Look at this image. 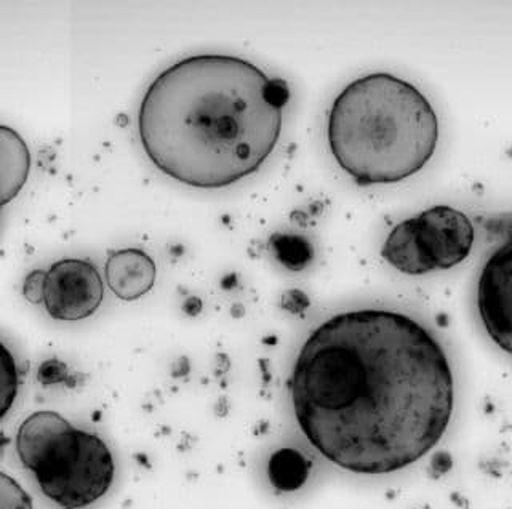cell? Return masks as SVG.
Listing matches in <instances>:
<instances>
[{
	"instance_id": "obj_1",
	"label": "cell",
	"mask_w": 512,
	"mask_h": 509,
	"mask_svg": "<svg viewBox=\"0 0 512 509\" xmlns=\"http://www.w3.org/2000/svg\"><path fill=\"white\" fill-rule=\"evenodd\" d=\"M301 433L354 474L397 473L447 433L455 378L424 325L388 309L335 314L306 338L290 377Z\"/></svg>"
},
{
	"instance_id": "obj_2",
	"label": "cell",
	"mask_w": 512,
	"mask_h": 509,
	"mask_svg": "<svg viewBox=\"0 0 512 509\" xmlns=\"http://www.w3.org/2000/svg\"><path fill=\"white\" fill-rule=\"evenodd\" d=\"M290 90L244 58L205 53L164 69L144 92L138 135L172 180L220 189L258 172L279 143Z\"/></svg>"
},
{
	"instance_id": "obj_3",
	"label": "cell",
	"mask_w": 512,
	"mask_h": 509,
	"mask_svg": "<svg viewBox=\"0 0 512 509\" xmlns=\"http://www.w3.org/2000/svg\"><path fill=\"white\" fill-rule=\"evenodd\" d=\"M327 138L336 164L357 185H389L431 161L439 119L415 85L388 73L367 74L333 100Z\"/></svg>"
},
{
	"instance_id": "obj_4",
	"label": "cell",
	"mask_w": 512,
	"mask_h": 509,
	"mask_svg": "<svg viewBox=\"0 0 512 509\" xmlns=\"http://www.w3.org/2000/svg\"><path fill=\"white\" fill-rule=\"evenodd\" d=\"M15 444L18 458L40 492L64 509L93 505L109 492L116 477L108 444L60 413H31L21 423Z\"/></svg>"
},
{
	"instance_id": "obj_5",
	"label": "cell",
	"mask_w": 512,
	"mask_h": 509,
	"mask_svg": "<svg viewBox=\"0 0 512 509\" xmlns=\"http://www.w3.org/2000/svg\"><path fill=\"white\" fill-rule=\"evenodd\" d=\"M474 245V226L463 212L436 205L400 221L384 241L381 257L408 276L445 271L463 263Z\"/></svg>"
},
{
	"instance_id": "obj_6",
	"label": "cell",
	"mask_w": 512,
	"mask_h": 509,
	"mask_svg": "<svg viewBox=\"0 0 512 509\" xmlns=\"http://www.w3.org/2000/svg\"><path fill=\"white\" fill-rule=\"evenodd\" d=\"M103 298V279L90 261L66 258L53 263L45 274L42 305L56 321L87 319L98 311Z\"/></svg>"
},
{
	"instance_id": "obj_7",
	"label": "cell",
	"mask_w": 512,
	"mask_h": 509,
	"mask_svg": "<svg viewBox=\"0 0 512 509\" xmlns=\"http://www.w3.org/2000/svg\"><path fill=\"white\" fill-rule=\"evenodd\" d=\"M477 309L488 337L512 356V236L493 252L480 273Z\"/></svg>"
},
{
	"instance_id": "obj_8",
	"label": "cell",
	"mask_w": 512,
	"mask_h": 509,
	"mask_svg": "<svg viewBox=\"0 0 512 509\" xmlns=\"http://www.w3.org/2000/svg\"><path fill=\"white\" fill-rule=\"evenodd\" d=\"M156 263L140 249H124L109 255L104 276L109 289L124 301L138 300L154 287Z\"/></svg>"
},
{
	"instance_id": "obj_9",
	"label": "cell",
	"mask_w": 512,
	"mask_h": 509,
	"mask_svg": "<svg viewBox=\"0 0 512 509\" xmlns=\"http://www.w3.org/2000/svg\"><path fill=\"white\" fill-rule=\"evenodd\" d=\"M31 172V153L20 133L0 125V209L15 199Z\"/></svg>"
},
{
	"instance_id": "obj_10",
	"label": "cell",
	"mask_w": 512,
	"mask_h": 509,
	"mask_svg": "<svg viewBox=\"0 0 512 509\" xmlns=\"http://www.w3.org/2000/svg\"><path fill=\"white\" fill-rule=\"evenodd\" d=\"M311 463L295 449H280L269 458V481L282 492H293L306 484Z\"/></svg>"
},
{
	"instance_id": "obj_11",
	"label": "cell",
	"mask_w": 512,
	"mask_h": 509,
	"mask_svg": "<svg viewBox=\"0 0 512 509\" xmlns=\"http://www.w3.org/2000/svg\"><path fill=\"white\" fill-rule=\"evenodd\" d=\"M269 245L277 260L290 271H301L306 268L314 255L312 245L304 237L296 234H274Z\"/></svg>"
},
{
	"instance_id": "obj_12",
	"label": "cell",
	"mask_w": 512,
	"mask_h": 509,
	"mask_svg": "<svg viewBox=\"0 0 512 509\" xmlns=\"http://www.w3.org/2000/svg\"><path fill=\"white\" fill-rule=\"evenodd\" d=\"M18 391H20L18 364L12 351L7 348L4 341H0V421L4 420L12 410Z\"/></svg>"
},
{
	"instance_id": "obj_13",
	"label": "cell",
	"mask_w": 512,
	"mask_h": 509,
	"mask_svg": "<svg viewBox=\"0 0 512 509\" xmlns=\"http://www.w3.org/2000/svg\"><path fill=\"white\" fill-rule=\"evenodd\" d=\"M0 509H34L29 493L12 476L0 471Z\"/></svg>"
},
{
	"instance_id": "obj_14",
	"label": "cell",
	"mask_w": 512,
	"mask_h": 509,
	"mask_svg": "<svg viewBox=\"0 0 512 509\" xmlns=\"http://www.w3.org/2000/svg\"><path fill=\"white\" fill-rule=\"evenodd\" d=\"M45 274L47 273L42 271V269H34L24 279L23 295L29 303L42 305V301H44Z\"/></svg>"
}]
</instances>
